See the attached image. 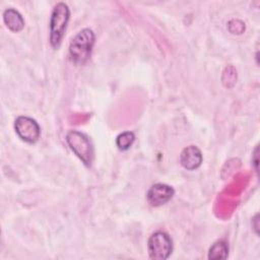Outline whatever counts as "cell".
I'll return each mask as SVG.
<instances>
[{
	"instance_id": "6da1fadb",
	"label": "cell",
	"mask_w": 260,
	"mask_h": 260,
	"mask_svg": "<svg viewBox=\"0 0 260 260\" xmlns=\"http://www.w3.org/2000/svg\"><path fill=\"white\" fill-rule=\"evenodd\" d=\"M95 36L90 28H83L72 38L69 44L70 60L76 65H83L90 57Z\"/></svg>"
},
{
	"instance_id": "7a4b0ae2",
	"label": "cell",
	"mask_w": 260,
	"mask_h": 260,
	"mask_svg": "<svg viewBox=\"0 0 260 260\" xmlns=\"http://www.w3.org/2000/svg\"><path fill=\"white\" fill-rule=\"evenodd\" d=\"M70 17V10L66 3H57L50 17V43L55 49L59 48L64 37L67 23Z\"/></svg>"
},
{
	"instance_id": "3957f363",
	"label": "cell",
	"mask_w": 260,
	"mask_h": 260,
	"mask_svg": "<svg viewBox=\"0 0 260 260\" xmlns=\"http://www.w3.org/2000/svg\"><path fill=\"white\" fill-rule=\"evenodd\" d=\"M66 142L73 153L86 167L91 165L94 157V150L89 138L84 133L77 130H70L66 134Z\"/></svg>"
},
{
	"instance_id": "277c9868",
	"label": "cell",
	"mask_w": 260,
	"mask_h": 260,
	"mask_svg": "<svg viewBox=\"0 0 260 260\" xmlns=\"http://www.w3.org/2000/svg\"><path fill=\"white\" fill-rule=\"evenodd\" d=\"M147 252L150 259L166 260L173 252V240L162 231L154 232L147 241Z\"/></svg>"
},
{
	"instance_id": "5b68a950",
	"label": "cell",
	"mask_w": 260,
	"mask_h": 260,
	"mask_svg": "<svg viewBox=\"0 0 260 260\" xmlns=\"http://www.w3.org/2000/svg\"><path fill=\"white\" fill-rule=\"evenodd\" d=\"M14 130L17 136L24 142L36 143L41 136V128L38 122L27 116H18L14 121Z\"/></svg>"
},
{
	"instance_id": "8992f818",
	"label": "cell",
	"mask_w": 260,
	"mask_h": 260,
	"mask_svg": "<svg viewBox=\"0 0 260 260\" xmlns=\"http://www.w3.org/2000/svg\"><path fill=\"white\" fill-rule=\"evenodd\" d=\"M175 190L170 185L156 183L150 186L148 189L146 193V199L151 206L157 207L169 202L173 198Z\"/></svg>"
},
{
	"instance_id": "52a82bcc",
	"label": "cell",
	"mask_w": 260,
	"mask_h": 260,
	"mask_svg": "<svg viewBox=\"0 0 260 260\" xmlns=\"http://www.w3.org/2000/svg\"><path fill=\"white\" fill-rule=\"evenodd\" d=\"M202 152L196 145L186 146L181 151L180 164L184 169L188 171H193L199 168L202 164Z\"/></svg>"
},
{
	"instance_id": "ba28073f",
	"label": "cell",
	"mask_w": 260,
	"mask_h": 260,
	"mask_svg": "<svg viewBox=\"0 0 260 260\" xmlns=\"http://www.w3.org/2000/svg\"><path fill=\"white\" fill-rule=\"evenodd\" d=\"M3 21L8 29L13 32L20 31L24 26L22 15L14 8H7L3 12Z\"/></svg>"
},
{
	"instance_id": "9c48e42d",
	"label": "cell",
	"mask_w": 260,
	"mask_h": 260,
	"mask_svg": "<svg viewBox=\"0 0 260 260\" xmlns=\"http://www.w3.org/2000/svg\"><path fill=\"white\" fill-rule=\"evenodd\" d=\"M229 254V246L225 241H216L209 249L208 258L209 259H225Z\"/></svg>"
},
{
	"instance_id": "30bf717a",
	"label": "cell",
	"mask_w": 260,
	"mask_h": 260,
	"mask_svg": "<svg viewBox=\"0 0 260 260\" xmlns=\"http://www.w3.org/2000/svg\"><path fill=\"white\" fill-rule=\"evenodd\" d=\"M135 140V134L132 131H124L116 137V145L118 149L125 151L131 147Z\"/></svg>"
},
{
	"instance_id": "8fae6325",
	"label": "cell",
	"mask_w": 260,
	"mask_h": 260,
	"mask_svg": "<svg viewBox=\"0 0 260 260\" xmlns=\"http://www.w3.org/2000/svg\"><path fill=\"white\" fill-rule=\"evenodd\" d=\"M254 159H253V162L255 165V170L256 172H258V146H256L255 148V153H254Z\"/></svg>"
},
{
	"instance_id": "7c38bea8",
	"label": "cell",
	"mask_w": 260,
	"mask_h": 260,
	"mask_svg": "<svg viewBox=\"0 0 260 260\" xmlns=\"http://www.w3.org/2000/svg\"><path fill=\"white\" fill-rule=\"evenodd\" d=\"M257 217H258V214H256V215H255V217H254V219H253V220L255 221V226H254V228H255V231H256V233L258 234V223H257L258 219H257Z\"/></svg>"
}]
</instances>
